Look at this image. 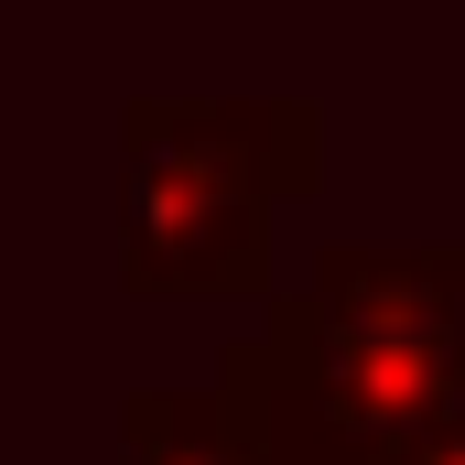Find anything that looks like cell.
Segmentation results:
<instances>
[{"label":"cell","instance_id":"obj_1","mask_svg":"<svg viewBox=\"0 0 465 465\" xmlns=\"http://www.w3.org/2000/svg\"><path fill=\"white\" fill-rule=\"evenodd\" d=\"M249 368L336 444L379 465L411 455L444 411H465V249H314V271L260 303Z\"/></svg>","mask_w":465,"mask_h":465},{"label":"cell","instance_id":"obj_2","mask_svg":"<svg viewBox=\"0 0 465 465\" xmlns=\"http://www.w3.org/2000/svg\"><path fill=\"white\" fill-rule=\"evenodd\" d=\"M325 184L314 98H130L119 109V282L130 292H282L271 217Z\"/></svg>","mask_w":465,"mask_h":465},{"label":"cell","instance_id":"obj_3","mask_svg":"<svg viewBox=\"0 0 465 465\" xmlns=\"http://www.w3.org/2000/svg\"><path fill=\"white\" fill-rule=\"evenodd\" d=\"M119 444H130V465H260V401H249L238 357H217L206 390H130Z\"/></svg>","mask_w":465,"mask_h":465},{"label":"cell","instance_id":"obj_4","mask_svg":"<svg viewBox=\"0 0 465 465\" xmlns=\"http://www.w3.org/2000/svg\"><path fill=\"white\" fill-rule=\"evenodd\" d=\"M455 249H465V228H455Z\"/></svg>","mask_w":465,"mask_h":465}]
</instances>
